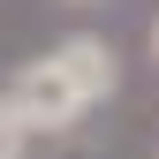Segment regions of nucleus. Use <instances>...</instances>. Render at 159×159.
<instances>
[{"instance_id":"2","label":"nucleus","mask_w":159,"mask_h":159,"mask_svg":"<svg viewBox=\"0 0 159 159\" xmlns=\"http://www.w3.org/2000/svg\"><path fill=\"white\" fill-rule=\"evenodd\" d=\"M23 152H30V129L15 121V106L0 98V159H23Z\"/></svg>"},{"instance_id":"1","label":"nucleus","mask_w":159,"mask_h":159,"mask_svg":"<svg viewBox=\"0 0 159 159\" xmlns=\"http://www.w3.org/2000/svg\"><path fill=\"white\" fill-rule=\"evenodd\" d=\"M114 91H121V53H114L106 38H91V30L53 38L46 53L15 61V76L0 84V98L15 106V121H23L30 136H61V129H76L91 106H106Z\"/></svg>"},{"instance_id":"3","label":"nucleus","mask_w":159,"mask_h":159,"mask_svg":"<svg viewBox=\"0 0 159 159\" xmlns=\"http://www.w3.org/2000/svg\"><path fill=\"white\" fill-rule=\"evenodd\" d=\"M152 61H159V15H152Z\"/></svg>"}]
</instances>
